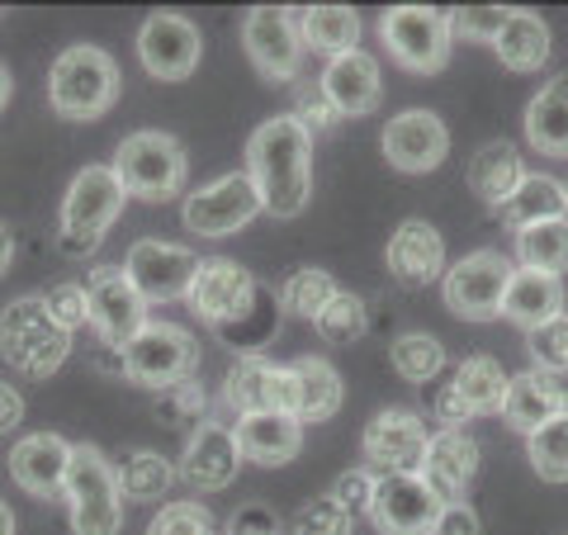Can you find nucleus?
Listing matches in <instances>:
<instances>
[{
    "instance_id": "obj_1",
    "label": "nucleus",
    "mask_w": 568,
    "mask_h": 535,
    "mask_svg": "<svg viewBox=\"0 0 568 535\" xmlns=\"http://www.w3.org/2000/svg\"><path fill=\"white\" fill-rule=\"evenodd\" d=\"M246 175L261 190V213L294 219L313 194V133L294 114H275L246 142Z\"/></svg>"
},
{
    "instance_id": "obj_2",
    "label": "nucleus",
    "mask_w": 568,
    "mask_h": 535,
    "mask_svg": "<svg viewBox=\"0 0 568 535\" xmlns=\"http://www.w3.org/2000/svg\"><path fill=\"white\" fill-rule=\"evenodd\" d=\"M114 175L129 200L142 204H166V200H181L185 181H190V157L181 148V138H171L162 129H142L129 133L114 148Z\"/></svg>"
},
{
    "instance_id": "obj_3",
    "label": "nucleus",
    "mask_w": 568,
    "mask_h": 535,
    "mask_svg": "<svg viewBox=\"0 0 568 535\" xmlns=\"http://www.w3.org/2000/svg\"><path fill=\"white\" fill-rule=\"evenodd\" d=\"M119 100V62L95 43H71L48 67V104L71 123H91Z\"/></svg>"
},
{
    "instance_id": "obj_4",
    "label": "nucleus",
    "mask_w": 568,
    "mask_h": 535,
    "mask_svg": "<svg viewBox=\"0 0 568 535\" xmlns=\"http://www.w3.org/2000/svg\"><path fill=\"white\" fill-rule=\"evenodd\" d=\"M0 355L14 365L24 380H48L58 374L71 355V332L52 323L43 294H20L0 313Z\"/></svg>"
},
{
    "instance_id": "obj_5",
    "label": "nucleus",
    "mask_w": 568,
    "mask_h": 535,
    "mask_svg": "<svg viewBox=\"0 0 568 535\" xmlns=\"http://www.w3.org/2000/svg\"><path fill=\"white\" fill-rule=\"evenodd\" d=\"M123 204H129V194H123L114 166H81L62 200V233H58L62 252L67 256L95 252L104 233L119 223Z\"/></svg>"
},
{
    "instance_id": "obj_6",
    "label": "nucleus",
    "mask_w": 568,
    "mask_h": 535,
    "mask_svg": "<svg viewBox=\"0 0 568 535\" xmlns=\"http://www.w3.org/2000/svg\"><path fill=\"white\" fill-rule=\"evenodd\" d=\"M62 497H67L71 531L77 535H119V526H123L119 478H114V465L104 460V451H95L91 441L71 445Z\"/></svg>"
},
{
    "instance_id": "obj_7",
    "label": "nucleus",
    "mask_w": 568,
    "mask_h": 535,
    "mask_svg": "<svg viewBox=\"0 0 568 535\" xmlns=\"http://www.w3.org/2000/svg\"><path fill=\"white\" fill-rule=\"evenodd\" d=\"M379 39L388 48V58L398 67L417 71V77H436L450 62V14L432 6H394L379 20Z\"/></svg>"
},
{
    "instance_id": "obj_8",
    "label": "nucleus",
    "mask_w": 568,
    "mask_h": 535,
    "mask_svg": "<svg viewBox=\"0 0 568 535\" xmlns=\"http://www.w3.org/2000/svg\"><path fill=\"white\" fill-rule=\"evenodd\" d=\"M194 365H200V342L175 323H148L119 351V370L133 384L156 388V394L181 380H194Z\"/></svg>"
},
{
    "instance_id": "obj_9",
    "label": "nucleus",
    "mask_w": 568,
    "mask_h": 535,
    "mask_svg": "<svg viewBox=\"0 0 568 535\" xmlns=\"http://www.w3.org/2000/svg\"><path fill=\"white\" fill-rule=\"evenodd\" d=\"M511 271H517V265H511L503 252H493V246L459 256L446 271V280H440L446 309L455 317H465V323H493V317H503Z\"/></svg>"
},
{
    "instance_id": "obj_10",
    "label": "nucleus",
    "mask_w": 568,
    "mask_h": 535,
    "mask_svg": "<svg viewBox=\"0 0 568 535\" xmlns=\"http://www.w3.org/2000/svg\"><path fill=\"white\" fill-rule=\"evenodd\" d=\"M261 213V190L246 171H227L213 185H200L185 194L181 219L194 238H233Z\"/></svg>"
},
{
    "instance_id": "obj_11",
    "label": "nucleus",
    "mask_w": 568,
    "mask_h": 535,
    "mask_svg": "<svg viewBox=\"0 0 568 535\" xmlns=\"http://www.w3.org/2000/svg\"><path fill=\"white\" fill-rule=\"evenodd\" d=\"M85 303H91V327L114 355L148 327V299L133 290L123 265H95L85 275Z\"/></svg>"
},
{
    "instance_id": "obj_12",
    "label": "nucleus",
    "mask_w": 568,
    "mask_h": 535,
    "mask_svg": "<svg viewBox=\"0 0 568 535\" xmlns=\"http://www.w3.org/2000/svg\"><path fill=\"white\" fill-rule=\"evenodd\" d=\"M432 445V426L422 422L413 407H384V413L365 426L361 455L369 474H417Z\"/></svg>"
},
{
    "instance_id": "obj_13",
    "label": "nucleus",
    "mask_w": 568,
    "mask_h": 535,
    "mask_svg": "<svg viewBox=\"0 0 568 535\" xmlns=\"http://www.w3.org/2000/svg\"><path fill=\"white\" fill-rule=\"evenodd\" d=\"M246 58L265 81H294L298 62H304V33H298V14L280 6H256L242 20Z\"/></svg>"
},
{
    "instance_id": "obj_14",
    "label": "nucleus",
    "mask_w": 568,
    "mask_h": 535,
    "mask_svg": "<svg viewBox=\"0 0 568 535\" xmlns=\"http://www.w3.org/2000/svg\"><path fill=\"white\" fill-rule=\"evenodd\" d=\"M123 275L133 280V290L148 303H175L190 299V284L200 275V256L190 246H175L162 238H142L129 246V261H123Z\"/></svg>"
},
{
    "instance_id": "obj_15",
    "label": "nucleus",
    "mask_w": 568,
    "mask_h": 535,
    "mask_svg": "<svg viewBox=\"0 0 568 535\" xmlns=\"http://www.w3.org/2000/svg\"><path fill=\"white\" fill-rule=\"evenodd\" d=\"M369 522L384 535H432L440 522V497L422 484V474H375Z\"/></svg>"
},
{
    "instance_id": "obj_16",
    "label": "nucleus",
    "mask_w": 568,
    "mask_h": 535,
    "mask_svg": "<svg viewBox=\"0 0 568 535\" xmlns=\"http://www.w3.org/2000/svg\"><path fill=\"white\" fill-rule=\"evenodd\" d=\"M200 52H204V39L185 14L156 10L138 29V58L148 67V77L156 81H185L200 67Z\"/></svg>"
},
{
    "instance_id": "obj_17",
    "label": "nucleus",
    "mask_w": 568,
    "mask_h": 535,
    "mask_svg": "<svg viewBox=\"0 0 568 535\" xmlns=\"http://www.w3.org/2000/svg\"><path fill=\"white\" fill-rule=\"evenodd\" d=\"M384 162L403 171V175H426L436 171L440 162H446L450 152V133L446 123H440V114L432 110H403L384 123Z\"/></svg>"
},
{
    "instance_id": "obj_18",
    "label": "nucleus",
    "mask_w": 568,
    "mask_h": 535,
    "mask_svg": "<svg viewBox=\"0 0 568 535\" xmlns=\"http://www.w3.org/2000/svg\"><path fill=\"white\" fill-rule=\"evenodd\" d=\"M242 451H237V436H233V426H223V422H204L200 432L190 436L185 445V455H181V465H175V474H181V484H190L194 493H223L233 478L242 474Z\"/></svg>"
},
{
    "instance_id": "obj_19",
    "label": "nucleus",
    "mask_w": 568,
    "mask_h": 535,
    "mask_svg": "<svg viewBox=\"0 0 568 535\" xmlns=\"http://www.w3.org/2000/svg\"><path fill=\"white\" fill-rule=\"evenodd\" d=\"M223 398L246 413H290L294 407V374L290 365H271L265 355H237L223 380ZM294 417V413H290Z\"/></svg>"
},
{
    "instance_id": "obj_20",
    "label": "nucleus",
    "mask_w": 568,
    "mask_h": 535,
    "mask_svg": "<svg viewBox=\"0 0 568 535\" xmlns=\"http://www.w3.org/2000/svg\"><path fill=\"white\" fill-rule=\"evenodd\" d=\"M384 265L403 290H426V284L446 280V238L426 219H407L394 228V238H388Z\"/></svg>"
},
{
    "instance_id": "obj_21",
    "label": "nucleus",
    "mask_w": 568,
    "mask_h": 535,
    "mask_svg": "<svg viewBox=\"0 0 568 535\" xmlns=\"http://www.w3.org/2000/svg\"><path fill=\"white\" fill-rule=\"evenodd\" d=\"M252 294H256V280L246 275V265L213 256V261H200V275L190 284V309L219 332V327L233 323V317L246 313Z\"/></svg>"
},
{
    "instance_id": "obj_22",
    "label": "nucleus",
    "mask_w": 568,
    "mask_h": 535,
    "mask_svg": "<svg viewBox=\"0 0 568 535\" xmlns=\"http://www.w3.org/2000/svg\"><path fill=\"white\" fill-rule=\"evenodd\" d=\"M317 85L327 91V100L336 104V114L342 119H361V114H375L379 100H384V77H379V62L369 58L365 48L355 52H342V58H332L323 67V77Z\"/></svg>"
},
{
    "instance_id": "obj_23",
    "label": "nucleus",
    "mask_w": 568,
    "mask_h": 535,
    "mask_svg": "<svg viewBox=\"0 0 568 535\" xmlns=\"http://www.w3.org/2000/svg\"><path fill=\"white\" fill-rule=\"evenodd\" d=\"M417 474H422V484L440 497V507L465 503V493L478 474V445L465 432H436Z\"/></svg>"
},
{
    "instance_id": "obj_24",
    "label": "nucleus",
    "mask_w": 568,
    "mask_h": 535,
    "mask_svg": "<svg viewBox=\"0 0 568 535\" xmlns=\"http://www.w3.org/2000/svg\"><path fill=\"white\" fill-rule=\"evenodd\" d=\"M67 465H71V441H62L58 432L20 436V445L10 451V478L33 497H58L67 484Z\"/></svg>"
},
{
    "instance_id": "obj_25",
    "label": "nucleus",
    "mask_w": 568,
    "mask_h": 535,
    "mask_svg": "<svg viewBox=\"0 0 568 535\" xmlns=\"http://www.w3.org/2000/svg\"><path fill=\"white\" fill-rule=\"evenodd\" d=\"M237 436V451L246 465H265V470H280L304 451V422L290 417V413H246L233 426Z\"/></svg>"
},
{
    "instance_id": "obj_26",
    "label": "nucleus",
    "mask_w": 568,
    "mask_h": 535,
    "mask_svg": "<svg viewBox=\"0 0 568 535\" xmlns=\"http://www.w3.org/2000/svg\"><path fill=\"white\" fill-rule=\"evenodd\" d=\"M559 413H568V388L545 370H526L507 380V398H503V422L511 432H540L545 422H555Z\"/></svg>"
},
{
    "instance_id": "obj_27",
    "label": "nucleus",
    "mask_w": 568,
    "mask_h": 535,
    "mask_svg": "<svg viewBox=\"0 0 568 535\" xmlns=\"http://www.w3.org/2000/svg\"><path fill=\"white\" fill-rule=\"evenodd\" d=\"M521 181H526L521 152L511 148L507 138H493V142H484V148L469 157V190H474V200H484L497 213H503V204L517 194Z\"/></svg>"
},
{
    "instance_id": "obj_28",
    "label": "nucleus",
    "mask_w": 568,
    "mask_h": 535,
    "mask_svg": "<svg viewBox=\"0 0 568 535\" xmlns=\"http://www.w3.org/2000/svg\"><path fill=\"white\" fill-rule=\"evenodd\" d=\"M559 313H564V280L540 275V271H511L507 299H503L507 323H517L521 332H536Z\"/></svg>"
},
{
    "instance_id": "obj_29",
    "label": "nucleus",
    "mask_w": 568,
    "mask_h": 535,
    "mask_svg": "<svg viewBox=\"0 0 568 535\" xmlns=\"http://www.w3.org/2000/svg\"><path fill=\"white\" fill-rule=\"evenodd\" d=\"M290 374H294V407L290 413L304 426L342 413V398H346L342 374H336L323 355H298V361L290 365Z\"/></svg>"
},
{
    "instance_id": "obj_30",
    "label": "nucleus",
    "mask_w": 568,
    "mask_h": 535,
    "mask_svg": "<svg viewBox=\"0 0 568 535\" xmlns=\"http://www.w3.org/2000/svg\"><path fill=\"white\" fill-rule=\"evenodd\" d=\"M549 43H555V33H549V24L540 20V14L511 10V20L493 39V52H497V62H503V67L530 77V71H540L549 62Z\"/></svg>"
},
{
    "instance_id": "obj_31",
    "label": "nucleus",
    "mask_w": 568,
    "mask_h": 535,
    "mask_svg": "<svg viewBox=\"0 0 568 535\" xmlns=\"http://www.w3.org/2000/svg\"><path fill=\"white\" fill-rule=\"evenodd\" d=\"M361 14L351 6H308L298 14V33H304V52H317V58H342V52L361 48Z\"/></svg>"
},
{
    "instance_id": "obj_32",
    "label": "nucleus",
    "mask_w": 568,
    "mask_h": 535,
    "mask_svg": "<svg viewBox=\"0 0 568 535\" xmlns=\"http://www.w3.org/2000/svg\"><path fill=\"white\" fill-rule=\"evenodd\" d=\"M526 138L540 157H568V77L540 85L526 104Z\"/></svg>"
},
{
    "instance_id": "obj_33",
    "label": "nucleus",
    "mask_w": 568,
    "mask_h": 535,
    "mask_svg": "<svg viewBox=\"0 0 568 535\" xmlns=\"http://www.w3.org/2000/svg\"><path fill=\"white\" fill-rule=\"evenodd\" d=\"M555 219H568V194H564V181H555V175H526L517 194L503 204V228L511 238L521 228L555 223Z\"/></svg>"
},
{
    "instance_id": "obj_34",
    "label": "nucleus",
    "mask_w": 568,
    "mask_h": 535,
    "mask_svg": "<svg viewBox=\"0 0 568 535\" xmlns=\"http://www.w3.org/2000/svg\"><path fill=\"white\" fill-rule=\"evenodd\" d=\"M114 478H119V497H123V503H162L181 474H175V465L166 455L133 451V455H123L114 465Z\"/></svg>"
},
{
    "instance_id": "obj_35",
    "label": "nucleus",
    "mask_w": 568,
    "mask_h": 535,
    "mask_svg": "<svg viewBox=\"0 0 568 535\" xmlns=\"http://www.w3.org/2000/svg\"><path fill=\"white\" fill-rule=\"evenodd\" d=\"M459 398L469 403L474 417H488V413H503V398H507V370L493 361V355H469V361H459L455 380Z\"/></svg>"
},
{
    "instance_id": "obj_36",
    "label": "nucleus",
    "mask_w": 568,
    "mask_h": 535,
    "mask_svg": "<svg viewBox=\"0 0 568 535\" xmlns=\"http://www.w3.org/2000/svg\"><path fill=\"white\" fill-rule=\"evenodd\" d=\"M517 271H540V275H564L568 271V219L536 223L517 233Z\"/></svg>"
},
{
    "instance_id": "obj_37",
    "label": "nucleus",
    "mask_w": 568,
    "mask_h": 535,
    "mask_svg": "<svg viewBox=\"0 0 568 535\" xmlns=\"http://www.w3.org/2000/svg\"><path fill=\"white\" fill-rule=\"evenodd\" d=\"M280 317H284L280 294H271V290H261V284H256V294H252V303H246V313H242V317H233L227 327H219V336H223V342L233 346V351L256 355V351L275 336Z\"/></svg>"
},
{
    "instance_id": "obj_38",
    "label": "nucleus",
    "mask_w": 568,
    "mask_h": 535,
    "mask_svg": "<svg viewBox=\"0 0 568 535\" xmlns=\"http://www.w3.org/2000/svg\"><path fill=\"white\" fill-rule=\"evenodd\" d=\"M342 294L336 290V280L323 271V265H304V271H294L290 280H284V290H280V309L290 313V317H313L327 309V303Z\"/></svg>"
},
{
    "instance_id": "obj_39",
    "label": "nucleus",
    "mask_w": 568,
    "mask_h": 535,
    "mask_svg": "<svg viewBox=\"0 0 568 535\" xmlns=\"http://www.w3.org/2000/svg\"><path fill=\"white\" fill-rule=\"evenodd\" d=\"M388 361H394V370L403 380L432 384L436 374L446 370V346L426 332H403V336H394V346H388Z\"/></svg>"
},
{
    "instance_id": "obj_40",
    "label": "nucleus",
    "mask_w": 568,
    "mask_h": 535,
    "mask_svg": "<svg viewBox=\"0 0 568 535\" xmlns=\"http://www.w3.org/2000/svg\"><path fill=\"white\" fill-rule=\"evenodd\" d=\"M313 327H317V336H323L327 346H351V342H361V336L369 332V309H365L361 294L342 290L323 313L313 317Z\"/></svg>"
},
{
    "instance_id": "obj_41",
    "label": "nucleus",
    "mask_w": 568,
    "mask_h": 535,
    "mask_svg": "<svg viewBox=\"0 0 568 535\" xmlns=\"http://www.w3.org/2000/svg\"><path fill=\"white\" fill-rule=\"evenodd\" d=\"M526 455L545 484H568V413L526 436Z\"/></svg>"
},
{
    "instance_id": "obj_42",
    "label": "nucleus",
    "mask_w": 568,
    "mask_h": 535,
    "mask_svg": "<svg viewBox=\"0 0 568 535\" xmlns=\"http://www.w3.org/2000/svg\"><path fill=\"white\" fill-rule=\"evenodd\" d=\"M156 417H162L166 426H200L209 422V388L200 380H181L156 394Z\"/></svg>"
},
{
    "instance_id": "obj_43",
    "label": "nucleus",
    "mask_w": 568,
    "mask_h": 535,
    "mask_svg": "<svg viewBox=\"0 0 568 535\" xmlns=\"http://www.w3.org/2000/svg\"><path fill=\"white\" fill-rule=\"evenodd\" d=\"M526 346H530V355H536V370H545V374H568V313H559V317H549L545 327H536V332H526Z\"/></svg>"
},
{
    "instance_id": "obj_44",
    "label": "nucleus",
    "mask_w": 568,
    "mask_h": 535,
    "mask_svg": "<svg viewBox=\"0 0 568 535\" xmlns=\"http://www.w3.org/2000/svg\"><path fill=\"white\" fill-rule=\"evenodd\" d=\"M148 535H219V522L204 503H166L152 516Z\"/></svg>"
},
{
    "instance_id": "obj_45",
    "label": "nucleus",
    "mask_w": 568,
    "mask_h": 535,
    "mask_svg": "<svg viewBox=\"0 0 568 535\" xmlns=\"http://www.w3.org/2000/svg\"><path fill=\"white\" fill-rule=\"evenodd\" d=\"M355 522L332 503V497H313V503H304L294 512L290 522V535H351Z\"/></svg>"
},
{
    "instance_id": "obj_46",
    "label": "nucleus",
    "mask_w": 568,
    "mask_h": 535,
    "mask_svg": "<svg viewBox=\"0 0 568 535\" xmlns=\"http://www.w3.org/2000/svg\"><path fill=\"white\" fill-rule=\"evenodd\" d=\"M511 20V10L503 6H478V10H450V33L455 39H474V43H488L503 33V24Z\"/></svg>"
},
{
    "instance_id": "obj_47",
    "label": "nucleus",
    "mask_w": 568,
    "mask_h": 535,
    "mask_svg": "<svg viewBox=\"0 0 568 535\" xmlns=\"http://www.w3.org/2000/svg\"><path fill=\"white\" fill-rule=\"evenodd\" d=\"M52 323H58L62 332H77L91 323V303H85V284H52V290L43 294Z\"/></svg>"
},
{
    "instance_id": "obj_48",
    "label": "nucleus",
    "mask_w": 568,
    "mask_h": 535,
    "mask_svg": "<svg viewBox=\"0 0 568 535\" xmlns=\"http://www.w3.org/2000/svg\"><path fill=\"white\" fill-rule=\"evenodd\" d=\"M290 114L304 123L308 133H327L332 123L342 119V114H336V104L327 100V91H323L317 81H304V85H298V91H294V110H290Z\"/></svg>"
},
{
    "instance_id": "obj_49",
    "label": "nucleus",
    "mask_w": 568,
    "mask_h": 535,
    "mask_svg": "<svg viewBox=\"0 0 568 535\" xmlns=\"http://www.w3.org/2000/svg\"><path fill=\"white\" fill-rule=\"evenodd\" d=\"M327 497H332V503L342 507V512L351 516V522H355V516L369 512V503H375V474L361 470V465L346 470V474H336V484H332V493H327Z\"/></svg>"
},
{
    "instance_id": "obj_50",
    "label": "nucleus",
    "mask_w": 568,
    "mask_h": 535,
    "mask_svg": "<svg viewBox=\"0 0 568 535\" xmlns=\"http://www.w3.org/2000/svg\"><path fill=\"white\" fill-rule=\"evenodd\" d=\"M223 535H284V522L275 516V507L246 503V507L233 512V522L223 526Z\"/></svg>"
},
{
    "instance_id": "obj_51",
    "label": "nucleus",
    "mask_w": 568,
    "mask_h": 535,
    "mask_svg": "<svg viewBox=\"0 0 568 535\" xmlns=\"http://www.w3.org/2000/svg\"><path fill=\"white\" fill-rule=\"evenodd\" d=\"M426 403H432V413L440 422V432H459L474 413H469V403L459 398V388L455 384H440V388H426Z\"/></svg>"
},
{
    "instance_id": "obj_52",
    "label": "nucleus",
    "mask_w": 568,
    "mask_h": 535,
    "mask_svg": "<svg viewBox=\"0 0 568 535\" xmlns=\"http://www.w3.org/2000/svg\"><path fill=\"white\" fill-rule=\"evenodd\" d=\"M484 526H478V512L469 503H450V507H440V522L432 535H478Z\"/></svg>"
},
{
    "instance_id": "obj_53",
    "label": "nucleus",
    "mask_w": 568,
    "mask_h": 535,
    "mask_svg": "<svg viewBox=\"0 0 568 535\" xmlns=\"http://www.w3.org/2000/svg\"><path fill=\"white\" fill-rule=\"evenodd\" d=\"M20 422H24V398H20V388L0 380V436L14 432Z\"/></svg>"
},
{
    "instance_id": "obj_54",
    "label": "nucleus",
    "mask_w": 568,
    "mask_h": 535,
    "mask_svg": "<svg viewBox=\"0 0 568 535\" xmlns=\"http://www.w3.org/2000/svg\"><path fill=\"white\" fill-rule=\"evenodd\" d=\"M10 261H14V238H10V228L0 223V275L10 271Z\"/></svg>"
},
{
    "instance_id": "obj_55",
    "label": "nucleus",
    "mask_w": 568,
    "mask_h": 535,
    "mask_svg": "<svg viewBox=\"0 0 568 535\" xmlns=\"http://www.w3.org/2000/svg\"><path fill=\"white\" fill-rule=\"evenodd\" d=\"M10 91H14V81H10V67L0 62V110H6V104H10Z\"/></svg>"
},
{
    "instance_id": "obj_56",
    "label": "nucleus",
    "mask_w": 568,
    "mask_h": 535,
    "mask_svg": "<svg viewBox=\"0 0 568 535\" xmlns=\"http://www.w3.org/2000/svg\"><path fill=\"white\" fill-rule=\"evenodd\" d=\"M0 535H14V512L0 503Z\"/></svg>"
},
{
    "instance_id": "obj_57",
    "label": "nucleus",
    "mask_w": 568,
    "mask_h": 535,
    "mask_svg": "<svg viewBox=\"0 0 568 535\" xmlns=\"http://www.w3.org/2000/svg\"><path fill=\"white\" fill-rule=\"evenodd\" d=\"M564 194H568V181H564Z\"/></svg>"
}]
</instances>
